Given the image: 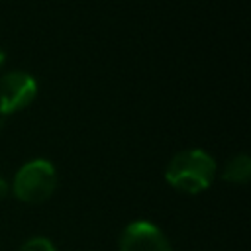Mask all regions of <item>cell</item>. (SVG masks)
Returning a JSON list of instances; mask_svg holds the SVG:
<instances>
[{
    "label": "cell",
    "mask_w": 251,
    "mask_h": 251,
    "mask_svg": "<svg viewBox=\"0 0 251 251\" xmlns=\"http://www.w3.org/2000/svg\"><path fill=\"white\" fill-rule=\"evenodd\" d=\"M216 161L204 149L178 151L165 169V180L178 192L198 194L210 188L216 178Z\"/></svg>",
    "instance_id": "1"
},
{
    "label": "cell",
    "mask_w": 251,
    "mask_h": 251,
    "mask_svg": "<svg viewBox=\"0 0 251 251\" xmlns=\"http://www.w3.org/2000/svg\"><path fill=\"white\" fill-rule=\"evenodd\" d=\"M57 188V169L47 159H31L24 163L10 184V192L20 202L41 204L53 196Z\"/></svg>",
    "instance_id": "2"
},
{
    "label": "cell",
    "mask_w": 251,
    "mask_h": 251,
    "mask_svg": "<svg viewBox=\"0 0 251 251\" xmlns=\"http://www.w3.org/2000/svg\"><path fill=\"white\" fill-rule=\"evenodd\" d=\"M37 80L31 73L10 71L0 76V116H10L14 112L29 106L37 96Z\"/></svg>",
    "instance_id": "3"
},
{
    "label": "cell",
    "mask_w": 251,
    "mask_h": 251,
    "mask_svg": "<svg viewBox=\"0 0 251 251\" xmlns=\"http://www.w3.org/2000/svg\"><path fill=\"white\" fill-rule=\"evenodd\" d=\"M118 251H173V247L157 224L149 220H135L122 229Z\"/></svg>",
    "instance_id": "4"
},
{
    "label": "cell",
    "mask_w": 251,
    "mask_h": 251,
    "mask_svg": "<svg viewBox=\"0 0 251 251\" xmlns=\"http://www.w3.org/2000/svg\"><path fill=\"white\" fill-rule=\"evenodd\" d=\"M251 176V159L245 153L231 157L222 171V178L231 184H245Z\"/></svg>",
    "instance_id": "5"
},
{
    "label": "cell",
    "mask_w": 251,
    "mask_h": 251,
    "mask_svg": "<svg viewBox=\"0 0 251 251\" xmlns=\"http://www.w3.org/2000/svg\"><path fill=\"white\" fill-rule=\"evenodd\" d=\"M18 251H57L55 243L49 239V237H43V235H31L27 237Z\"/></svg>",
    "instance_id": "6"
},
{
    "label": "cell",
    "mask_w": 251,
    "mask_h": 251,
    "mask_svg": "<svg viewBox=\"0 0 251 251\" xmlns=\"http://www.w3.org/2000/svg\"><path fill=\"white\" fill-rule=\"evenodd\" d=\"M8 192H10V184H8V180L0 175V200H2V198H6V196H8Z\"/></svg>",
    "instance_id": "7"
},
{
    "label": "cell",
    "mask_w": 251,
    "mask_h": 251,
    "mask_svg": "<svg viewBox=\"0 0 251 251\" xmlns=\"http://www.w3.org/2000/svg\"><path fill=\"white\" fill-rule=\"evenodd\" d=\"M4 61H6V53H4V49L0 47V67L4 65Z\"/></svg>",
    "instance_id": "8"
}]
</instances>
